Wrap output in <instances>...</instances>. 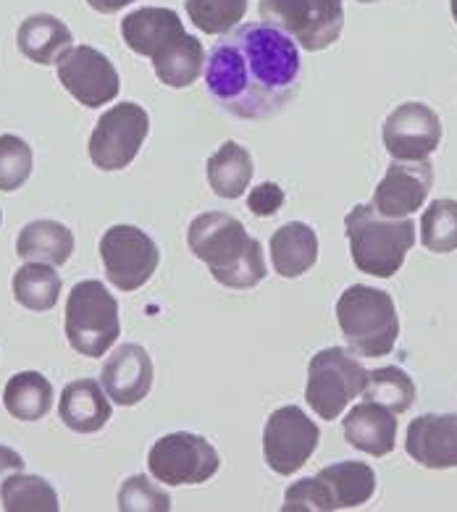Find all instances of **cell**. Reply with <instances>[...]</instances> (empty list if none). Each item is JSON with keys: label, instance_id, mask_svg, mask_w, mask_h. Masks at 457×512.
<instances>
[{"label": "cell", "instance_id": "31", "mask_svg": "<svg viewBox=\"0 0 457 512\" xmlns=\"http://www.w3.org/2000/svg\"><path fill=\"white\" fill-rule=\"evenodd\" d=\"M187 16L205 35H226L245 19L247 0H184Z\"/></svg>", "mask_w": 457, "mask_h": 512}, {"label": "cell", "instance_id": "15", "mask_svg": "<svg viewBox=\"0 0 457 512\" xmlns=\"http://www.w3.org/2000/svg\"><path fill=\"white\" fill-rule=\"evenodd\" d=\"M434 184V166L423 161H392L373 192V208L384 218H408L426 203Z\"/></svg>", "mask_w": 457, "mask_h": 512}, {"label": "cell", "instance_id": "32", "mask_svg": "<svg viewBox=\"0 0 457 512\" xmlns=\"http://www.w3.org/2000/svg\"><path fill=\"white\" fill-rule=\"evenodd\" d=\"M32 174V148L16 134L0 137V190H19Z\"/></svg>", "mask_w": 457, "mask_h": 512}, {"label": "cell", "instance_id": "26", "mask_svg": "<svg viewBox=\"0 0 457 512\" xmlns=\"http://www.w3.org/2000/svg\"><path fill=\"white\" fill-rule=\"evenodd\" d=\"M155 77L161 79L166 87L182 90V87L195 85V79L205 69V50L197 37L187 35L179 43L171 45L163 56L153 61Z\"/></svg>", "mask_w": 457, "mask_h": 512}, {"label": "cell", "instance_id": "21", "mask_svg": "<svg viewBox=\"0 0 457 512\" xmlns=\"http://www.w3.org/2000/svg\"><path fill=\"white\" fill-rule=\"evenodd\" d=\"M16 43L32 64L50 66L58 64L71 50V29L53 14L27 16L16 32Z\"/></svg>", "mask_w": 457, "mask_h": 512}, {"label": "cell", "instance_id": "33", "mask_svg": "<svg viewBox=\"0 0 457 512\" xmlns=\"http://www.w3.org/2000/svg\"><path fill=\"white\" fill-rule=\"evenodd\" d=\"M121 512H169L171 497L145 476H132L119 491Z\"/></svg>", "mask_w": 457, "mask_h": 512}, {"label": "cell", "instance_id": "36", "mask_svg": "<svg viewBox=\"0 0 457 512\" xmlns=\"http://www.w3.org/2000/svg\"><path fill=\"white\" fill-rule=\"evenodd\" d=\"M98 14H116V11H121L124 6H129V3H134V0H87Z\"/></svg>", "mask_w": 457, "mask_h": 512}, {"label": "cell", "instance_id": "30", "mask_svg": "<svg viewBox=\"0 0 457 512\" xmlns=\"http://www.w3.org/2000/svg\"><path fill=\"white\" fill-rule=\"evenodd\" d=\"M421 242L426 250L447 255L457 250V203L455 200H434L423 211Z\"/></svg>", "mask_w": 457, "mask_h": 512}, {"label": "cell", "instance_id": "14", "mask_svg": "<svg viewBox=\"0 0 457 512\" xmlns=\"http://www.w3.org/2000/svg\"><path fill=\"white\" fill-rule=\"evenodd\" d=\"M381 140L394 161H423L442 142V121L426 103H402L384 121Z\"/></svg>", "mask_w": 457, "mask_h": 512}, {"label": "cell", "instance_id": "37", "mask_svg": "<svg viewBox=\"0 0 457 512\" xmlns=\"http://www.w3.org/2000/svg\"><path fill=\"white\" fill-rule=\"evenodd\" d=\"M452 6V16H455V24H457V0H450Z\"/></svg>", "mask_w": 457, "mask_h": 512}, {"label": "cell", "instance_id": "20", "mask_svg": "<svg viewBox=\"0 0 457 512\" xmlns=\"http://www.w3.org/2000/svg\"><path fill=\"white\" fill-rule=\"evenodd\" d=\"M61 421L77 434H95L111 421V402L103 384L95 379L71 381L58 402Z\"/></svg>", "mask_w": 457, "mask_h": 512}, {"label": "cell", "instance_id": "16", "mask_svg": "<svg viewBox=\"0 0 457 512\" xmlns=\"http://www.w3.org/2000/svg\"><path fill=\"white\" fill-rule=\"evenodd\" d=\"M100 384L116 405H140L153 389V360L148 350L140 344H121L103 365Z\"/></svg>", "mask_w": 457, "mask_h": 512}, {"label": "cell", "instance_id": "34", "mask_svg": "<svg viewBox=\"0 0 457 512\" xmlns=\"http://www.w3.org/2000/svg\"><path fill=\"white\" fill-rule=\"evenodd\" d=\"M284 205V190L276 182H263L258 184L250 197H247V208L258 218H271L279 213Z\"/></svg>", "mask_w": 457, "mask_h": 512}, {"label": "cell", "instance_id": "11", "mask_svg": "<svg viewBox=\"0 0 457 512\" xmlns=\"http://www.w3.org/2000/svg\"><path fill=\"white\" fill-rule=\"evenodd\" d=\"M100 260L106 266V276L121 292H134L145 287L158 268L161 253L148 234L137 226H111L100 239Z\"/></svg>", "mask_w": 457, "mask_h": 512}, {"label": "cell", "instance_id": "3", "mask_svg": "<svg viewBox=\"0 0 457 512\" xmlns=\"http://www.w3.org/2000/svg\"><path fill=\"white\" fill-rule=\"evenodd\" d=\"M352 263L368 276L389 279L402 268L415 245L410 218H384L371 205H355L345 218Z\"/></svg>", "mask_w": 457, "mask_h": 512}, {"label": "cell", "instance_id": "28", "mask_svg": "<svg viewBox=\"0 0 457 512\" xmlns=\"http://www.w3.org/2000/svg\"><path fill=\"white\" fill-rule=\"evenodd\" d=\"M0 499L8 512H58L56 489L40 476L11 473L0 486Z\"/></svg>", "mask_w": 457, "mask_h": 512}, {"label": "cell", "instance_id": "17", "mask_svg": "<svg viewBox=\"0 0 457 512\" xmlns=\"http://www.w3.org/2000/svg\"><path fill=\"white\" fill-rule=\"evenodd\" d=\"M405 449L423 468H457V413L418 415L408 426Z\"/></svg>", "mask_w": 457, "mask_h": 512}, {"label": "cell", "instance_id": "7", "mask_svg": "<svg viewBox=\"0 0 457 512\" xmlns=\"http://www.w3.org/2000/svg\"><path fill=\"white\" fill-rule=\"evenodd\" d=\"M368 384L366 365L345 347H326L308 363L305 400L324 421H337L342 410Z\"/></svg>", "mask_w": 457, "mask_h": 512}, {"label": "cell", "instance_id": "24", "mask_svg": "<svg viewBox=\"0 0 457 512\" xmlns=\"http://www.w3.org/2000/svg\"><path fill=\"white\" fill-rule=\"evenodd\" d=\"M208 171V184L218 197L224 200H237L245 195L253 179V158L247 153V148L237 145V142H224L216 153L205 163Z\"/></svg>", "mask_w": 457, "mask_h": 512}, {"label": "cell", "instance_id": "2", "mask_svg": "<svg viewBox=\"0 0 457 512\" xmlns=\"http://www.w3.org/2000/svg\"><path fill=\"white\" fill-rule=\"evenodd\" d=\"M190 250L211 268L213 279L229 289H250L268 274L266 255L258 239L247 237L240 218L211 211L190 224Z\"/></svg>", "mask_w": 457, "mask_h": 512}, {"label": "cell", "instance_id": "38", "mask_svg": "<svg viewBox=\"0 0 457 512\" xmlns=\"http://www.w3.org/2000/svg\"><path fill=\"white\" fill-rule=\"evenodd\" d=\"M358 3H379V0H358Z\"/></svg>", "mask_w": 457, "mask_h": 512}, {"label": "cell", "instance_id": "10", "mask_svg": "<svg viewBox=\"0 0 457 512\" xmlns=\"http://www.w3.org/2000/svg\"><path fill=\"white\" fill-rule=\"evenodd\" d=\"M150 132L148 111L137 103H121L100 116L90 137V161L103 171H121L137 158Z\"/></svg>", "mask_w": 457, "mask_h": 512}, {"label": "cell", "instance_id": "19", "mask_svg": "<svg viewBox=\"0 0 457 512\" xmlns=\"http://www.w3.org/2000/svg\"><path fill=\"white\" fill-rule=\"evenodd\" d=\"M342 431L350 447L373 457L389 455L397 444V413L376 402H360L342 421Z\"/></svg>", "mask_w": 457, "mask_h": 512}, {"label": "cell", "instance_id": "5", "mask_svg": "<svg viewBox=\"0 0 457 512\" xmlns=\"http://www.w3.org/2000/svg\"><path fill=\"white\" fill-rule=\"evenodd\" d=\"M376 491V473L358 460H342L318 476L300 478L284 494V512H329L366 505Z\"/></svg>", "mask_w": 457, "mask_h": 512}, {"label": "cell", "instance_id": "6", "mask_svg": "<svg viewBox=\"0 0 457 512\" xmlns=\"http://www.w3.org/2000/svg\"><path fill=\"white\" fill-rule=\"evenodd\" d=\"M121 334L119 302L103 281L87 279L74 284L66 302V337L85 358H103Z\"/></svg>", "mask_w": 457, "mask_h": 512}, {"label": "cell", "instance_id": "12", "mask_svg": "<svg viewBox=\"0 0 457 512\" xmlns=\"http://www.w3.org/2000/svg\"><path fill=\"white\" fill-rule=\"evenodd\" d=\"M321 442V428L297 405L279 407L263 428V457L279 476H292L308 463Z\"/></svg>", "mask_w": 457, "mask_h": 512}, {"label": "cell", "instance_id": "9", "mask_svg": "<svg viewBox=\"0 0 457 512\" xmlns=\"http://www.w3.org/2000/svg\"><path fill=\"white\" fill-rule=\"evenodd\" d=\"M218 452L208 439L187 431L161 436L148 455V468L161 484L192 486L216 476Z\"/></svg>", "mask_w": 457, "mask_h": 512}, {"label": "cell", "instance_id": "39", "mask_svg": "<svg viewBox=\"0 0 457 512\" xmlns=\"http://www.w3.org/2000/svg\"><path fill=\"white\" fill-rule=\"evenodd\" d=\"M0 221H3V216H0Z\"/></svg>", "mask_w": 457, "mask_h": 512}, {"label": "cell", "instance_id": "4", "mask_svg": "<svg viewBox=\"0 0 457 512\" xmlns=\"http://www.w3.org/2000/svg\"><path fill=\"white\" fill-rule=\"evenodd\" d=\"M337 321L350 350L363 358H384L400 337V318L392 295L355 284L337 302Z\"/></svg>", "mask_w": 457, "mask_h": 512}, {"label": "cell", "instance_id": "25", "mask_svg": "<svg viewBox=\"0 0 457 512\" xmlns=\"http://www.w3.org/2000/svg\"><path fill=\"white\" fill-rule=\"evenodd\" d=\"M3 405L16 421H40L53 407V384L37 371L16 373L8 379Z\"/></svg>", "mask_w": 457, "mask_h": 512}, {"label": "cell", "instance_id": "23", "mask_svg": "<svg viewBox=\"0 0 457 512\" xmlns=\"http://www.w3.org/2000/svg\"><path fill=\"white\" fill-rule=\"evenodd\" d=\"M16 253L29 263L64 266L74 253V234L58 221H32L19 234Z\"/></svg>", "mask_w": 457, "mask_h": 512}, {"label": "cell", "instance_id": "18", "mask_svg": "<svg viewBox=\"0 0 457 512\" xmlns=\"http://www.w3.org/2000/svg\"><path fill=\"white\" fill-rule=\"evenodd\" d=\"M121 37H124V43L134 53L148 56L150 61H155L171 45H176L182 37H187V32H184V24L176 11H171V8L145 6L124 16Z\"/></svg>", "mask_w": 457, "mask_h": 512}, {"label": "cell", "instance_id": "1", "mask_svg": "<svg viewBox=\"0 0 457 512\" xmlns=\"http://www.w3.org/2000/svg\"><path fill=\"white\" fill-rule=\"evenodd\" d=\"M300 85L297 43L271 24L253 22L226 32L205 61V90L237 119H271L297 98Z\"/></svg>", "mask_w": 457, "mask_h": 512}, {"label": "cell", "instance_id": "35", "mask_svg": "<svg viewBox=\"0 0 457 512\" xmlns=\"http://www.w3.org/2000/svg\"><path fill=\"white\" fill-rule=\"evenodd\" d=\"M19 470H24L22 455H19L16 449L0 444V486H3V481H6L11 473H19Z\"/></svg>", "mask_w": 457, "mask_h": 512}, {"label": "cell", "instance_id": "8", "mask_svg": "<svg viewBox=\"0 0 457 512\" xmlns=\"http://www.w3.org/2000/svg\"><path fill=\"white\" fill-rule=\"evenodd\" d=\"M258 11L263 22L282 29L310 53L337 43L345 27L342 0H261Z\"/></svg>", "mask_w": 457, "mask_h": 512}, {"label": "cell", "instance_id": "27", "mask_svg": "<svg viewBox=\"0 0 457 512\" xmlns=\"http://www.w3.org/2000/svg\"><path fill=\"white\" fill-rule=\"evenodd\" d=\"M14 297L19 305L35 313L53 310L61 295V276L48 263H27L14 274Z\"/></svg>", "mask_w": 457, "mask_h": 512}, {"label": "cell", "instance_id": "29", "mask_svg": "<svg viewBox=\"0 0 457 512\" xmlns=\"http://www.w3.org/2000/svg\"><path fill=\"white\" fill-rule=\"evenodd\" d=\"M363 397L368 402L389 407L392 413H408L415 402V384L408 373L397 368V365H387V368H376L368 371V384L363 389Z\"/></svg>", "mask_w": 457, "mask_h": 512}, {"label": "cell", "instance_id": "22", "mask_svg": "<svg viewBox=\"0 0 457 512\" xmlns=\"http://www.w3.org/2000/svg\"><path fill=\"white\" fill-rule=\"evenodd\" d=\"M318 260V237L303 221L279 226L271 237V263L284 279H297Z\"/></svg>", "mask_w": 457, "mask_h": 512}, {"label": "cell", "instance_id": "13", "mask_svg": "<svg viewBox=\"0 0 457 512\" xmlns=\"http://www.w3.org/2000/svg\"><path fill=\"white\" fill-rule=\"evenodd\" d=\"M58 82L85 108H100L119 95V71L90 45L71 48L58 61Z\"/></svg>", "mask_w": 457, "mask_h": 512}]
</instances>
